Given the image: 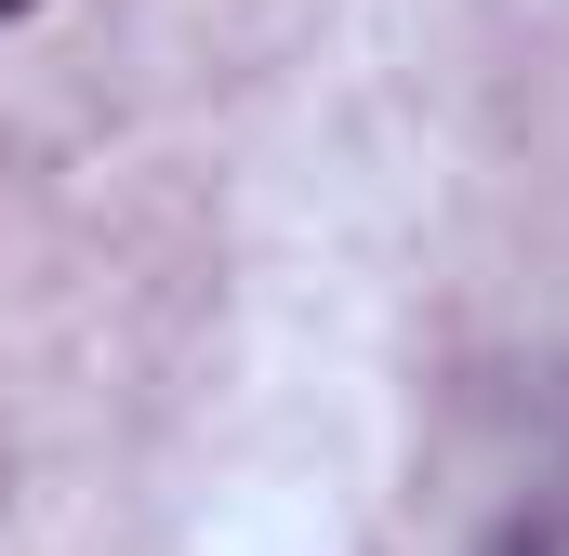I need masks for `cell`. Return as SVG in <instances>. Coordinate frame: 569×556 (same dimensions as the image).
Instances as JSON below:
<instances>
[{"label": "cell", "mask_w": 569, "mask_h": 556, "mask_svg": "<svg viewBox=\"0 0 569 556\" xmlns=\"http://www.w3.org/2000/svg\"><path fill=\"white\" fill-rule=\"evenodd\" d=\"M503 556H543V544H503Z\"/></svg>", "instance_id": "obj_1"}, {"label": "cell", "mask_w": 569, "mask_h": 556, "mask_svg": "<svg viewBox=\"0 0 569 556\" xmlns=\"http://www.w3.org/2000/svg\"><path fill=\"white\" fill-rule=\"evenodd\" d=\"M0 13H27V0H0Z\"/></svg>", "instance_id": "obj_2"}]
</instances>
